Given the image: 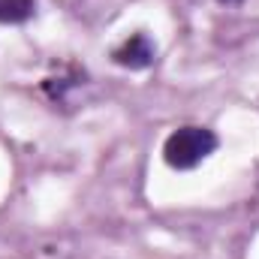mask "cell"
<instances>
[{
	"instance_id": "obj_1",
	"label": "cell",
	"mask_w": 259,
	"mask_h": 259,
	"mask_svg": "<svg viewBox=\"0 0 259 259\" xmlns=\"http://www.w3.org/2000/svg\"><path fill=\"white\" fill-rule=\"evenodd\" d=\"M214 151H217V136L208 127H181L166 139L163 160L172 169L187 172V169H196L202 160H208Z\"/></svg>"
},
{
	"instance_id": "obj_4",
	"label": "cell",
	"mask_w": 259,
	"mask_h": 259,
	"mask_svg": "<svg viewBox=\"0 0 259 259\" xmlns=\"http://www.w3.org/2000/svg\"><path fill=\"white\" fill-rule=\"evenodd\" d=\"M217 3H223V6H238L241 0H217Z\"/></svg>"
},
{
	"instance_id": "obj_2",
	"label": "cell",
	"mask_w": 259,
	"mask_h": 259,
	"mask_svg": "<svg viewBox=\"0 0 259 259\" xmlns=\"http://www.w3.org/2000/svg\"><path fill=\"white\" fill-rule=\"evenodd\" d=\"M154 55H157V49H154V42L145 33H133L124 46H118L112 52L115 64L127 66V69H145V66H151L154 64Z\"/></svg>"
},
{
	"instance_id": "obj_3",
	"label": "cell",
	"mask_w": 259,
	"mask_h": 259,
	"mask_svg": "<svg viewBox=\"0 0 259 259\" xmlns=\"http://www.w3.org/2000/svg\"><path fill=\"white\" fill-rule=\"evenodd\" d=\"M36 3L33 0H0V24H21L33 18Z\"/></svg>"
}]
</instances>
